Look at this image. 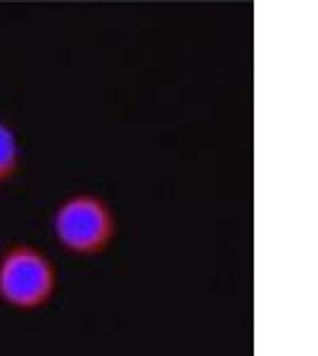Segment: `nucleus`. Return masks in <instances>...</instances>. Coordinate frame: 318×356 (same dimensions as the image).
Returning a JSON list of instances; mask_svg holds the SVG:
<instances>
[{"mask_svg":"<svg viewBox=\"0 0 318 356\" xmlns=\"http://www.w3.org/2000/svg\"><path fill=\"white\" fill-rule=\"evenodd\" d=\"M22 169V140L8 122L0 119V186L10 183Z\"/></svg>","mask_w":318,"mask_h":356,"instance_id":"nucleus-3","label":"nucleus"},{"mask_svg":"<svg viewBox=\"0 0 318 356\" xmlns=\"http://www.w3.org/2000/svg\"><path fill=\"white\" fill-rule=\"evenodd\" d=\"M53 235L69 254L97 257L117 238V214L100 195L74 193L55 207Z\"/></svg>","mask_w":318,"mask_h":356,"instance_id":"nucleus-2","label":"nucleus"},{"mask_svg":"<svg viewBox=\"0 0 318 356\" xmlns=\"http://www.w3.org/2000/svg\"><path fill=\"white\" fill-rule=\"evenodd\" d=\"M60 273L53 259L31 243H13L0 254V300L17 312H38L53 302Z\"/></svg>","mask_w":318,"mask_h":356,"instance_id":"nucleus-1","label":"nucleus"}]
</instances>
